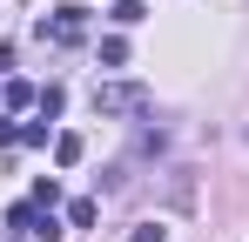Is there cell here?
I'll return each mask as SVG.
<instances>
[{"instance_id":"1","label":"cell","mask_w":249,"mask_h":242,"mask_svg":"<svg viewBox=\"0 0 249 242\" xmlns=\"http://www.w3.org/2000/svg\"><path fill=\"white\" fill-rule=\"evenodd\" d=\"M94 115H148V87L142 81H101L94 87Z\"/></svg>"},{"instance_id":"2","label":"cell","mask_w":249,"mask_h":242,"mask_svg":"<svg viewBox=\"0 0 249 242\" xmlns=\"http://www.w3.org/2000/svg\"><path fill=\"white\" fill-rule=\"evenodd\" d=\"M41 34L61 40V47H81L88 40V7H54V14L41 20Z\"/></svg>"},{"instance_id":"3","label":"cell","mask_w":249,"mask_h":242,"mask_svg":"<svg viewBox=\"0 0 249 242\" xmlns=\"http://www.w3.org/2000/svg\"><path fill=\"white\" fill-rule=\"evenodd\" d=\"M27 242H61V222H54V208H27Z\"/></svg>"},{"instance_id":"4","label":"cell","mask_w":249,"mask_h":242,"mask_svg":"<svg viewBox=\"0 0 249 242\" xmlns=\"http://www.w3.org/2000/svg\"><path fill=\"white\" fill-rule=\"evenodd\" d=\"M41 101V87H27V81H0V108L7 115H20V108H34Z\"/></svg>"},{"instance_id":"5","label":"cell","mask_w":249,"mask_h":242,"mask_svg":"<svg viewBox=\"0 0 249 242\" xmlns=\"http://www.w3.org/2000/svg\"><path fill=\"white\" fill-rule=\"evenodd\" d=\"M81 155H88V141H81V135H54V161H61V168H74Z\"/></svg>"},{"instance_id":"6","label":"cell","mask_w":249,"mask_h":242,"mask_svg":"<svg viewBox=\"0 0 249 242\" xmlns=\"http://www.w3.org/2000/svg\"><path fill=\"white\" fill-rule=\"evenodd\" d=\"M142 14H148V7H142V0H115V7H108V20H115V27H135V20H142Z\"/></svg>"},{"instance_id":"7","label":"cell","mask_w":249,"mask_h":242,"mask_svg":"<svg viewBox=\"0 0 249 242\" xmlns=\"http://www.w3.org/2000/svg\"><path fill=\"white\" fill-rule=\"evenodd\" d=\"M101 61H108V68H122V61H128V40L108 34V40H101Z\"/></svg>"},{"instance_id":"8","label":"cell","mask_w":249,"mask_h":242,"mask_svg":"<svg viewBox=\"0 0 249 242\" xmlns=\"http://www.w3.org/2000/svg\"><path fill=\"white\" fill-rule=\"evenodd\" d=\"M94 215H101V208H94V202H88V195H81V202H68V222H74V229H88Z\"/></svg>"},{"instance_id":"9","label":"cell","mask_w":249,"mask_h":242,"mask_svg":"<svg viewBox=\"0 0 249 242\" xmlns=\"http://www.w3.org/2000/svg\"><path fill=\"white\" fill-rule=\"evenodd\" d=\"M61 101H68L61 87H41V101H34V108H41V121H54V115H61Z\"/></svg>"},{"instance_id":"10","label":"cell","mask_w":249,"mask_h":242,"mask_svg":"<svg viewBox=\"0 0 249 242\" xmlns=\"http://www.w3.org/2000/svg\"><path fill=\"white\" fill-rule=\"evenodd\" d=\"M54 202H61V189H54V175H41L34 182V208H54Z\"/></svg>"},{"instance_id":"11","label":"cell","mask_w":249,"mask_h":242,"mask_svg":"<svg viewBox=\"0 0 249 242\" xmlns=\"http://www.w3.org/2000/svg\"><path fill=\"white\" fill-rule=\"evenodd\" d=\"M135 242H168V229H162V222H142V229H135Z\"/></svg>"}]
</instances>
